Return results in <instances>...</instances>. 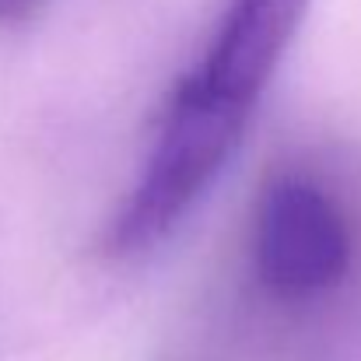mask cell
<instances>
[{"label": "cell", "mask_w": 361, "mask_h": 361, "mask_svg": "<svg viewBox=\"0 0 361 361\" xmlns=\"http://www.w3.org/2000/svg\"><path fill=\"white\" fill-rule=\"evenodd\" d=\"M351 228L337 200L302 176L274 179L252 214V270L277 302H309L344 281Z\"/></svg>", "instance_id": "2"}, {"label": "cell", "mask_w": 361, "mask_h": 361, "mask_svg": "<svg viewBox=\"0 0 361 361\" xmlns=\"http://www.w3.org/2000/svg\"><path fill=\"white\" fill-rule=\"evenodd\" d=\"M312 0H228L200 63L179 81L151 154L113 218V256H147L169 242L225 176L252 109L284 63Z\"/></svg>", "instance_id": "1"}, {"label": "cell", "mask_w": 361, "mask_h": 361, "mask_svg": "<svg viewBox=\"0 0 361 361\" xmlns=\"http://www.w3.org/2000/svg\"><path fill=\"white\" fill-rule=\"evenodd\" d=\"M46 0H0V25L4 28H14V25H25Z\"/></svg>", "instance_id": "3"}]
</instances>
